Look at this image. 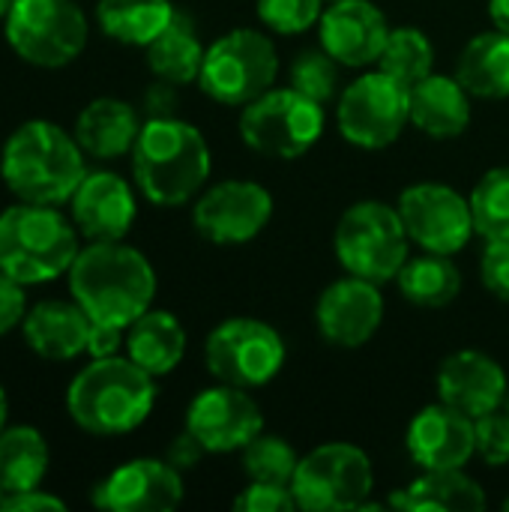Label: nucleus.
<instances>
[{"label":"nucleus","instance_id":"nucleus-1","mask_svg":"<svg viewBox=\"0 0 509 512\" xmlns=\"http://www.w3.org/2000/svg\"><path fill=\"white\" fill-rule=\"evenodd\" d=\"M69 297L93 324L129 327L156 297V270L147 255L126 240H99L81 246L66 273Z\"/></svg>","mask_w":509,"mask_h":512},{"label":"nucleus","instance_id":"nucleus-2","mask_svg":"<svg viewBox=\"0 0 509 512\" xmlns=\"http://www.w3.org/2000/svg\"><path fill=\"white\" fill-rule=\"evenodd\" d=\"M129 156L138 192L156 207H183L195 201L213 171L207 138L177 114L147 117Z\"/></svg>","mask_w":509,"mask_h":512},{"label":"nucleus","instance_id":"nucleus-3","mask_svg":"<svg viewBox=\"0 0 509 512\" xmlns=\"http://www.w3.org/2000/svg\"><path fill=\"white\" fill-rule=\"evenodd\" d=\"M87 153L72 132L51 120H27L9 132L0 150V180L30 204H69L87 174Z\"/></svg>","mask_w":509,"mask_h":512},{"label":"nucleus","instance_id":"nucleus-4","mask_svg":"<svg viewBox=\"0 0 509 512\" xmlns=\"http://www.w3.org/2000/svg\"><path fill=\"white\" fill-rule=\"evenodd\" d=\"M156 405V378L126 354L90 357L66 387V414L99 438L129 435L147 423Z\"/></svg>","mask_w":509,"mask_h":512},{"label":"nucleus","instance_id":"nucleus-5","mask_svg":"<svg viewBox=\"0 0 509 512\" xmlns=\"http://www.w3.org/2000/svg\"><path fill=\"white\" fill-rule=\"evenodd\" d=\"M81 234L57 204L15 201L0 213V270L21 285H45L69 273Z\"/></svg>","mask_w":509,"mask_h":512},{"label":"nucleus","instance_id":"nucleus-6","mask_svg":"<svg viewBox=\"0 0 509 512\" xmlns=\"http://www.w3.org/2000/svg\"><path fill=\"white\" fill-rule=\"evenodd\" d=\"M333 252L345 273L384 285L396 279L402 264L411 258V237L396 207L366 198L339 216Z\"/></svg>","mask_w":509,"mask_h":512},{"label":"nucleus","instance_id":"nucleus-7","mask_svg":"<svg viewBox=\"0 0 509 512\" xmlns=\"http://www.w3.org/2000/svg\"><path fill=\"white\" fill-rule=\"evenodd\" d=\"M279 54L273 39L255 27H237L207 45L198 87L219 105L243 108L276 84Z\"/></svg>","mask_w":509,"mask_h":512},{"label":"nucleus","instance_id":"nucleus-8","mask_svg":"<svg viewBox=\"0 0 509 512\" xmlns=\"http://www.w3.org/2000/svg\"><path fill=\"white\" fill-rule=\"evenodd\" d=\"M3 36L24 63L63 69L87 48L90 24L75 0H15L3 18Z\"/></svg>","mask_w":509,"mask_h":512},{"label":"nucleus","instance_id":"nucleus-9","mask_svg":"<svg viewBox=\"0 0 509 512\" xmlns=\"http://www.w3.org/2000/svg\"><path fill=\"white\" fill-rule=\"evenodd\" d=\"M324 105L300 90L270 87L240 114V138L249 150L270 159H300L324 135Z\"/></svg>","mask_w":509,"mask_h":512},{"label":"nucleus","instance_id":"nucleus-10","mask_svg":"<svg viewBox=\"0 0 509 512\" xmlns=\"http://www.w3.org/2000/svg\"><path fill=\"white\" fill-rule=\"evenodd\" d=\"M291 489L306 512L360 510L375 489V468L357 444L330 441L300 456Z\"/></svg>","mask_w":509,"mask_h":512},{"label":"nucleus","instance_id":"nucleus-11","mask_svg":"<svg viewBox=\"0 0 509 512\" xmlns=\"http://www.w3.org/2000/svg\"><path fill=\"white\" fill-rule=\"evenodd\" d=\"M288 360V345L282 333L261 318H225L216 324L204 342L207 372L234 387H264L270 384Z\"/></svg>","mask_w":509,"mask_h":512},{"label":"nucleus","instance_id":"nucleus-12","mask_svg":"<svg viewBox=\"0 0 509 512\" xmlns=\"http://www.w3.org/2000/svg\"><path fill=\"white\" fill-rule=\"evenodd\" d=\"M336 120L348 144L384 150L411 123V87L375 66L339 90Z\"/></svg>","mask_w":509,"mask_h":512},{"label":"nucleus","instance_id":"nucleus-13","mask_svg":"<svg viewBox=\"0 0 509 512\" xmlns=\"http://www.w3.org/2000/svg\"><path fill=\"white\" fill-rule=\"evenodd\" d=\"M396 210L411 243L423 252L456 255L477 234L471 198L447 183H414L402 189Z\"/></svg>","mask_w":509,"mask_h":512},{"label":"nucleus","instance_id":"nucleus-14","mask_svg":"<svg viewBox=\"0 0 509 512\" xmlns=\"http://www.w3.org/2000/svg\"><path fill=\"white\" fill-rule=\"evenodd\" d=\"M273 219V195L255 180H219L192 204L195 231L216 246H240L255 240Z\"/></svg>","mask_w":509,"mask_h":512},{"label":"nucleus","instance_id":"nucleus-15","mask_svg":"<svg viewBox=\"0 0 509 512\" xmlns=\"http://www.w3.org/2000/svg\"><path fill=\"white\" fill-rule=\"evenodd\" d=\"M183 429H189L207 453H240L264 432V414L246 387L219 381L189 402Z\"/></svg>","mask_w":509,"mask_h":512},{"label":"nucleus","instance_id":"nucleus-16","mask_svg":"<svg viewBox=\"0 0 509 512\" xmlns=\"http://www.w3.org/2000/svg\"><path fill=\"white\" fill-rule=\"evenodd\" d=\"M384 324L381 285L345 276L330 282L315 303V327L336 348H363Z\"/></svg>","mask_w":509,"mask_h":512},{"label":"nucleus","instance_id":"nucleus-17","mask_svg":"<svg viewBox=\"0 0 509 512\" xmlns=\"http://www.w3.org/2000/svg\"><path fill=\"white\" fill-rule=\"evenodd\" d=\"M183 474L168 459H129L93 489V504L111 512H171L183 504Z\"/></svg>","mask_w":509,"mask_h":512},{"label":"nucleus","instance_id":"nucleus-18","mask_svg":"<svg viewBox=\"0 0 509 512\" xmlns=\"http://www.w3.org/2000/svg\"><path fill=\"white\" fill-rule=\"evenodd\" d=\"M390 30L387 15L372 0H330L318 21L321 48L348 69L378 66Z\"/></svg>","mask_w":509,"mask_h":512},{"label":"nucleus","instance_id":"nucleus-19","mask_svg":"<svg viewBox=\"0 0 509 512\" xmlns=\"http://www.w3.org/2000/svg\"><path fill=\"white\" fill-rule=\"evenodd\" d=\"M69 216L87 243L126 240L138 216L135 189L114 171H87L69 198Z\"/></svg>","mask_w":509,"mask_h":512},{"label":"nucleus","instance_id":"nucleus-20","mask_svg":"<svg viewBox=\"0 0 509 512\" xmlns=\"http://www.w3.org/2000/svg\"><path fill=\"white\" fill-rule=\"evenodd\" d=\"M405 444L420 471L465 468L477 456L474 417L438 399L411 420Z\"/></svg>","mask_w":509,"mask_h":512},{"label":"nucleus","instance_id":"nucleus-21","mask_svg":"<svg viewBox=\"0 0 509 512\" xmlns=\"http://www.w3.org/2000/svg\"><path fill=\"white\" fill-rule=\"evenodd\" d=\"M435 387L441 402L477 420L483 414L504 408L509 381L504 366L495 357L465 348V351H453L441 363Z\"/></svg>","mask_w":509,"mask_h":512},{"label":"nucleus","instance_id":"nucleus-22","mask_svg":"<svg viewBox=\"0 0 509 512\" xmlns=\"http://www.w3.org/2000/svg\"><path fill=\"white\" fill-rule=\"evenodd\" d=\"M93 321L75 300H42L27 309L21 336L27 348L51 363H69L87 354Z\"/></svg>","mask_w":509,"mask_h":512},{"label":"nucleus","instance_id":"nucleus-23","mask_svg":"<svg viewBox=\"0 0 509 512\" xmlns=\"http://www.w3.org/2000/svg\"><path fill=\"white\" fill-rule=\"evenodd\" d=\"M141 126L144 120L138 117L135 105L117 96H99L78 111L72 135L90 159L111 162L132 153Z\"/></svg>","mask_w":509,"mask_h":512},{"label":"nucleus","instance_id":"nucleus-24","mask_svg":"<svg viewBox=\"0 0 509 512\" xmlns=\"http://www.w3.org/2000/svg\"><path fill=\"white\" fill-rule=\"evenodd\" d=\"M471 93L456 75L429 72L417 84H411V123L438 141L459 138L474 117Z\"/></svg>","mask_w":509,"mask_h":512},{"label":"nucleus","instance_id":"nucleus-25","mask_svg":"<svg viewBox=\"0 0 509 512\" xmlns=\"http://www.w3.org/2000/svg\"><path fill=\"white\" fill-rule=\"evenodd\" d=\"M390 507L405 512H483L486 492L465 468L420 471L417 480L390 498Z\"/></svg>","mask_w":509,"mask_h":512},{"label":"nucleus","instance_id":"nucleus-26","mask_svg":"<svg viewBox=\"0 0 509 512\" xmlns=\"http://www.w3.org/2000/svg\"><path fill=\"white\" fill-rule=\"evenodd\" d=\"M126 357L135 360L153 378L171 375L186 357V330L174 312L147 309L126 327Z\"/></svg>","mask_w":509,"mask_h":512},{"label":"nucleus","instance_id":"nucleus-27","mask_svg":"<svg viewBox=\"0 0 509 512\" xmlns=\"http://www.w3.org/2000/svg\"><path fill=\"white\" fill-rule=\"evenodd\" d=\"M456 78L474 99H507L509 33L492 27L471 36L456 60Z\"/></svg>","mask_w":509,"mask_h":512},{"label":"nucleus","instance_id":"nucleus-28","mask_svg":"<svg viewBox=\"0 0 509 512\" xmlns=\"http://www.w3.org/2000/svg\"><path fill=\"white\" fill-rule=\"evenodd\" d=\"M177 15L171 0H99L96 3V24L99 30L120 42L147 48Z\"/></svg>","mask_w":509,"mask_h":512},{"label":"nucleus","instance_id":"nucleus-29","mask_svg":"<svg viewBox=\"0 0 509 512\" xmlns=\"http://www.w3.org/2000/svg\"><path fill=\"white\" fill-rule=\"evenodd\" d=\"M144 51H147V66L156 78L186 87V84L198 81L207 48L201 45V39L195 33V21L177 9L174 21Z\"/></svg>","mask_w":509,"mask_h":512},{"label":"nucleus","instance_id":"nucleus-30","mask_svg":"<svg viewBox=\"0 0 509 512\" xmlns=\"http://www.w3.org/2000/svg\"><path fill=\"white\" fill-rule=\"evenodd\" d=\"M51 465L48 441L33 426H6L0 432V486L3 495L42 486Z\"/></svg>","mask_w":509,"mask_h":512},{"label":"nucleus","instance_id":"nucleus-31","mask_svg":"<svg viewBox=\"0 0 509 512\" xmlns=\"http://www.w3.org/2000/svg\"><path fill=\"white\" fill-rule=\"evenodd\" d=\"M396 285L408 303L423 306V309H444L459 297L462 273L453 264V255L423 252L402 264Z\"/></svg>","mask_w":509,"mask_h":512},{"label":"nucleus","instance_id":"nucleus-32","mask_svg":"<svg viewBox=\"0 0 509 512\" xmlns=\"http://www.w3.org/2000/svg\"><path fill=\"white\" fill-rule=\"evenodd\" d=\"M378 69L411 87L435 69V45L420 27H393L381 51Z\"/></svg>","mask_w":509,"mask_h":512},{"label":"nucleus","instance_id":"nucleus-33","mask_svg":"<svg viewBox=\"0 0 509 512\" xmlns=\"http://www.w3.org/2000/svg\"><path fill=\"white\" fill-rule=\"evenodd\" d=\"M474 228L483 240H509V165L489 168L471 189Z\"/></svg>","mask_w":509,"mask_h":512},{"label":"nucleus","instance_id":"nucleus-34","mask_svg":"<svg viewBox=\"0 0 509 512\" xmlns=\"http://www.w3.org/2000/svg\"><path fill=\"white\" fill-rule=\"evenodd\" d=\"M297 465H300V456L282 435L261 432L258 438H252L240 450V468L255 483L291 486V480L297 474Z\"/></svg>","mask_w":509,"mask_h":512},{"label":"nucleus","instance_id":"nucleus-35","mask_svg":"<svg viewBox=\"0 0 509 512\" xmlns=\"http://www.w3.org/2000/svg\"><path fill=\"white\" fill-rule=\"evenodd\" d=\"M339 69H342V63H336L318 45V48H306V51L297 54V60L288 69V81L303 96L327 105V102H333L339 96Z\"/></svg>","mask_w":509,"mask_h":512},{"label":"nucleus","instance_id":"nucleus-36","mask_svg":"<svg viewBox=\"0 0 509 512\" xmlns=\"http://www.w3.org/2000/svg\"><path fill=\"white\" fill-rule=\"evenodd\" d=\"M327 0H258V18L267 30L282 33V36H294V33H306L321 21Z\"/></svg>","mask_w":509,"mask_h":512},{"label":"nucleus","instance_id":"nucleus-37","mask_svg":"<svg viewBox=\"0 0 509 512\" xmlns=\"http://www.w3.org/2000/svg\"><path fill=\"white\" fill-rule=\"evenodd\" d=\"M474 441H477V456L492 465L501 468L509 465V414L504 408L483 414L474 420Z\"/></svg>","mask_w":509,"mask_h":512},{"label":"nucleus","instance_id":"nucleus-38","mask_svg":"<svg viewBox=\"0 0 509 512\" xmlns=\"http://www.w3.org/2000/svg\"><path fill=\"white\" fill-rule=\"evenodd\" d=\"M234 510L237 512H294L300 510L294 489L291 486H279V483H255L249 480V486L234 498Z\"/></svg>","mask_w":509,"mask_h":512},{"label":"nucleus","instance_id":"nucleus-39","mask_svg":"<svg viewBox=\"0 0 509 512\" xmlns=\"http://www.w3.org/2000/svg\"><path fill=\"white\" fill-rule=\"evenodd\" d=\"M480 279L492 297L509 303V240H486L480 255Z\"/></svg>","mask_w":509,"mask_h":512},{"label":"nucleus","instance_id":"nucleus-40","mask_svg":"<svg viewBox=\"0 0 509 512\" xmlns=\"http://www.w3.org/2000/svg\"><path fill=\"white\" fill-rule=\"evenodd\" d=\"M27 285L15 282L0 270V336H9L12 330H21L27 315Z\"/></svg>","mask_w":509,"mask_h":512},{"label":"nucleus","instance_id":"nucleus-41","mask_svg":"<svg viewBox=\"0 0 509 512\" xmlns=\"http://www.w3.org/2000/svg\"><path fill=\"white\" fill-rule=\"evenodd\" d=\"M204 456H210V453L204 450V444H201L189 429H183L177 438H171V444H168V450H165V459H168L180 474L195 471V468L201 465Z\"/></svg>","mask_w":509,"mask_h":512},{"label":"nucleus","instance_id":"nucleus-42","mask_svg":"<svg viewBox=\"0 0 509 512\" xmlns=\"http://www.w3.org/2000/svg\"><path fill=\"white\" fill-rule=\"evenodd\" d=\"M39 510H66V501L45 492L42 486L36 489H24V492H12L3 495L0 501V512H39Z\"/></svg>","mask_w":509,"mask_h":512},{"label":"nucleus","instance_id":"nucleus-43","mask_svg":"<svg viewBox=\"0 0 509 512\" xmlns=\"http://www.w3.org/2000/svg\"><path fill=\"white\" fill-rule=\"evenodd\" d=\"M144 114L147 117H174L177 114V84L156 78L144 90Z\"/></svg>","mask_w":509,"mask_h":512},{"label":"nucleus","instance_id":"nucleus-44","mask_svg":"<svg viewBox=\"0 0 509 512\" xmlns=\"http://www.w3.org/2000/svg\"><path fill=\"white\" fill-rule=\"evenodd\" d=\"M123 342H126V330H123V327L93 324V327H90L87 354H90V357H114V354H120Z\"/></svg>","mask_w":509,"mask_h":512},{"label":"nucleus","instance_id":"nucleus-45","mask_svg":"<svg viewBox=\"0 0 509 512\" xmlns=\"http://www.w3.org/2000/svg\"><path fill=\"white\" fill-rule=\"evenodd\" d=\"M489 15L498 30L509 33V0H489Z\"/></svg>","mask_w":509,"mask_h":512},{"label":"nucleus","instance_id":"nucleus-46","mask_svg":"<svg viewBox=\"0 0 509 512\" xmlns=\"http://www.w3.org/2000/svg\"><path fill=\"white\" fill-rule=\"evenodd\" d=\"M6 420H9V399H6V390L0 387V432L9 426Z\"/></svg>","mask_w":509,"mask_h":512},{"label":"nucleus","instance_id":"nucleus-47","mask_svg":"<svg viewBox=\"0 0 509 512\" xmlns=\"http://www.w3.org/2000/svg\"><path fill=\"white\" fill-rule=\"evenodd\" d=\"M12 3H15V0H0V21H3L6 15H9V9H12Z\"/></svg>","mask_w":509,"mask_h":512},{"label":"nucleus","instance_id":"nucleus-48","mask_svg":"<svg viewBox=\"0 0 509 512\" xmlns=\"http://www.w3.org/2000/svg\"><path fill=\"white\" fill-rule=\"evenodd\" d=\"M504 411L509 414V390H507V399H504Z\"/></svg>","mask_w":509,"mask_h":512},{"label":"nucleus","instance_id":"nucleus-49","mask_svg":"<svg viewBox=\"0 0 509 512\" xmlns=\"http://www.w3.org/2000/svg\"><path fill=\"white\" fill-rule=\"evenodd\" d=\"M504 512H509V498H504Z\"/></svg>","mask_w":509,"mask_h":512},{"label":"nucleus","instance_id":"nucleus-50","mask_svg":"<svg viewBox=\"0 0 509 512\" xmlns=\"http://www.w3.org/2000/svg\"><path fill=\"white\" fill-rule=\"evenodd\" d=\"M0 501H3V486H0Z\"/></svg>","mask_w":509,"mask_h":512},{"label":"nucleus","instance_id":"nucleus-51","mask_svg":"<svg viewBox=\"0 0 509 512\" xmlns=\"http://www.w3.org/2000/svg\"><path fill=\"white\" fill-rule=\"evenodd\" d=\"M327 3H330V0H327Z\"/></svg>","mask_w":509,"mask_h":512}]
</instances>
